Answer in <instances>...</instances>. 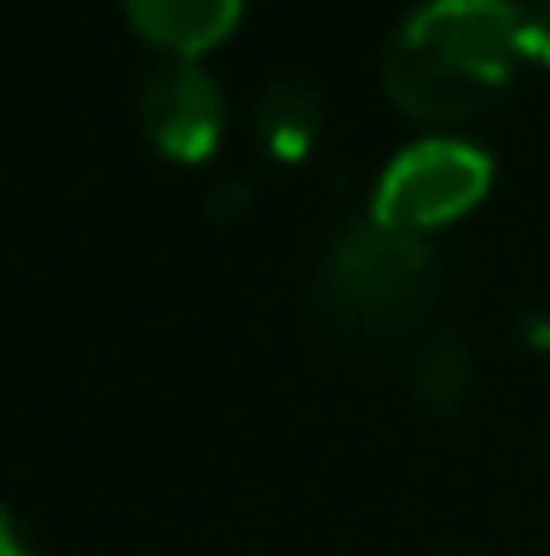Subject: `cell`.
<instances>
[{"mask_svg":"<svg viewBox=\"0 0 550 556\" xmlns=\"http://www.w3.org/2000/svg\"><path fill=\"white\" fill-rule=\"evenodd\" d=\"M141 130L146 141L174 157V163H200L216 152L227 130V92L210 76L205 60H179L163 54L146 81H141Z\"/></svg>","mask_w":550,"mask_h":556,"instance_id":"obj_4","label":"cell"},{"mask_svg":"<svg viewBox=\"0 0 550 556\" xmlns=\"http://www.w3.org/2000/svg\"><path fill=\"white\" fill-rule=\"evenodd\" d=\"M119 5L125 22L152 49L179 60H200L205 49H216L243 16V0H119Z\"/></svg>","mask_w":550,"mask_h":556,"instance_id":"obj_5","label":"cell"},{"mask_svg":"<svg viewBox=\"0 0 550 556\" xmlns=\"http://www.w3.org/2000/svg\"><path fill=\"white\" fill-rule=\"evenodd\" d=\"M524 60L550 71V0L524 5Z\"/></svg>","mask_w":550,"mask_h":556,"instance_id":"obj_8","label":"cell"},{"mask_svg":"<svg viewBox=\"0 0 550 556\" xmlns=\"http://www.w3.org/2000/svg\"><path fill=\"white\" fill-rule=\"evenodd\" d=\"M519 65V0H410L383 38L378 81L415 119H464L486 109Z\"/></svg>","mask_w":550,"mask_h":556,"instance_id":"obj_1","label":"cell"},{"mask_svg":"<svg viewBox=\"0 0 550 556\" xmlns=\"http://www.w3.org/2000/svg\"><path fill=\"white\" fill-rule=\"evenodd\" d=\"M432 287V238L383 216H351L319 260V308L346 330L405 325Z\"/></svg>","mask_w":550,"mask_h":556,"instance_id":"obj_2","label":"cell"},{"mask_svg":"<svg viewBox=\"0 0 550 556\" xmlns=\"http://www.w3.org/2000/svg\"><path fill=\"white\" fill-rule=\"evenodd\" d=\"M470 389V352L459 346V336H432L415 357V394L437 410H448L459 394Z\"/></svg>","mask_w":550,"mask_h":556,"instance_id":"obj_7","label":"cell"},{"mask_svg":"<svg viewBox=\"0 0 550 556\" xmlns=\"http://www.w3.org/2000/svg\"><path fill=\"white\" fill-rule=\"evenodd\" d=\"M0 556H38V546H33V535H27V525L0 503Z\"/></svg>","mask_w":550,"mask_h":556,"instance_id":"obj_9","label":"cell"},{"mask_svg":"<svg viewBox=\"0 0 550 556\" xmlns=\"http://www.w3.org/2000/svg\"><path fill=\"white\" fill-rule=\"evenodd\" d=\"M491 179H497V157L481 141L453 136V130H432V136L405 141L378 168L367 211L394 222V227H410V232L432 238L437 227L475 211L486 200Z\"/></svg>","mask_w":550,"mask_h":556,"instance_id":"obj_3","label":"cell"},{"mask_svg":"<svg viewBox=\"0 0 550 556\" xmlns=\"http://www.w3.org/2000/svg\"><path fill=\"white\" fill-rule=\"evenodd\" d=\"M324 125V98L308 76H276L259 98V136L276 157H303Z\"/></svg>","mask_w":550,"mask_h":556,"instance_id":"obj_6","label":"cell"}]
</instances>
